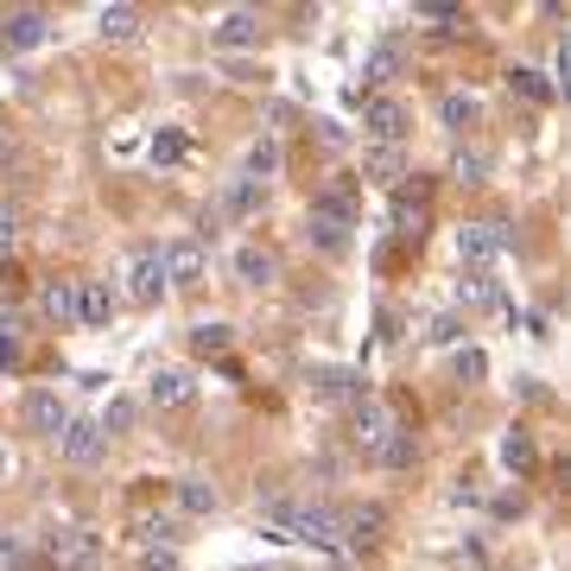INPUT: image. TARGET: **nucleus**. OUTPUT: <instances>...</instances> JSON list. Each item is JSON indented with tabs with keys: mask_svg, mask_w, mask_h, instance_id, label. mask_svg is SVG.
Instances as JSON below:
<instances>
[{
	"mask_svg": "<svg viewBox=\"0 0 571 571\" xmlns=\"http://www.w3.org/2000/svg\"><path fill=\"white\" fill-rule=\"evenodd\" d=\"M51 566L58 571H102V533L96 527H58L45 539Z\"/></svg>",
	"mask_w": 571,
	"mask_h": 571,
	"instance_id": "1",
	"label": "nucleus"
},
{
	"mask_svg": "<svg viewBox=\"0 0 571 571\" xmlns=\"http://www.w3.org/2000/svg\"><path fill=\"white\" fill-rule=\"evenodd\" d=\"M407 121H413V114H407L400 96H369V102H362V140H369V147H400V140H407Z\"/></svg>",
	"mask_w": 571,
	"mask_h": 571,
	"instance_id": "2",
	"label": "nucleus"
},
{
	"mask_svg": "<svg viewBox=\"0 0 571 571\" xmlns=\"http://www.w3.org/2000/svg\"><path fill=\"white\" fill-rule=\"evenodd\" d=\"M501 248H508V228L501 223H463L457 228V261L470 266V273H489L501 261Z\"/></svg>",
	"mask_w": 571,
	"mask_h": 571,
	"instance_id": "3",
	"label": "nucleus"
},
{
	"mask_svg": "<svg viewBox=\"0 0 571 571\" xmlns=\"http://www.w3.org/2000/svg\"><path fill=\"white\" fill-rule=\"evenodd\" d=\"M51 38V13L45 7H13L0 13V51H38Z\"/></svg>",
	"mask_w": 571,
	"mask_h": 571,
	"instance_id": "4",
	"label": "nucleus"
},
{
	"mask_svg": "<svg viewBox=\"0 0 571 571\" xmlns=\"http://www.w3.org/2000/svg\"><path fill=\"white\" fill-rule=\"evenodd\" d=\"M159 261H165V286H203V273H210L203 241H190V235L165 241V248H159Z\"/></svg>",
	"mask_w": 571,
	"mask_h": 571,
	"instance_id": "5",
	"label": "nucleus"
},
{
	"mask_svg": "<svg viewBox=\"0 0 571 571\" xmlns=\"http://www.w3.org/2000/svg\"><path fill=\"white\" fill-rule=\"evenodd\" d=\"M127 299L134 305L165 299V261H159V248H134V255H127Z\"/></svg>",
	"mask_w": 571,
	"mask_h": 571,
	"instance_id": "6",
	"label": "nucleus"
},
{
	"mask_svg": "<svg viewBox=\"0 0 571 571\" xmlns=\"http://www.w3.org/2000/svg\"><path fill=\"white\" fill-rule=\"evenodd\" d=\"M261 13H255V7H228L223 20H216V26H210V45H223V51H255V45H261Z\"/></svg>",
	"mask_w": 571,
	"mask_h": 571,
	"instance_id": "7",
	"label": "nucleus"
},
{
	"mask_svg": "<svg viewBox=\"0 0 571 571\" xmlns=\"http://www.w3.org/2000/svg\"><path fill=\"white\" fill-rule=\"evenodd\" d=\"M102 425L96 419H71L64 432H58V451H64V463H76V470H89V463H102Z\"/></svg>",
	"mask_w": 571,
	"mask_h": 571,
	"instance_id": "8",
	"label": "nucleus"
},
{
	"mask_svg": "<svg viewBox=\"0 0 571 571\" xmlns=\"http://www.w3.org/2000/svg\"><path fill=\"white\" fill-rule=\"evenodd\" d=\"M311 216H331V223L356 228V216H362V197H356V178L343 172V178H331V185L311 197Z\"/></svg>",
	"mask_w": 571,
	"mask_h": 571,
	"instance_id": "9",
	"label": "nucleus"
},
{
	"mask_svg": "<svg viewBox=\"0 0 571 571\" xmlns=\"http://www.w3.org/2000/svg\"><path fill=\"white\" fill-rule=\"evenodd\" d=\"M349 425H356V445L375 457L381 445H387V432H394V413H387L381 400H369V394H362V400L349 407Z\"/></svg>",
	"mask_w": 571,
	"mask_h": 571,
	"instance_id": "10",
	"label": "nucleus"
},
{
	"mask_svg": "<svg viewBox=\"0 0 571 571\" xmlns=\"http://www.w3.org/2000/svg\"><path fill=\"white\" fill-rule=\"evenodd\" d=\"M147 400L159 407V413L190 407V400H197V381H190V369H159V375L147 381Z\"/></svg>",
	"mask_w": 571,
	"mask_h": 571,
	"instance_id": "11",
	"label": "nucleus"
},
{
	"mask_svg": "<svg viewBox=\"0 0 571 571\" xmlns=\"http://www.w3.org/2000/svg\"><path fill=\"white\" fill-rule=\"evenodd\" d=\"M20 413H26V425H33V432H45V438H58V432L71 425V407H64L58 394H45V387H38V394H26V407H20Z\"/></svg>",
	"mask_w": 571,
	"mask_h": 571,
	"instance_id": "12",
	"label": "nucleus"
},
{
	"mask_svg": "<svg viewBox=\"0 0 571 571\" xmlns=\"http://www.w3.org/2000/svg\"><path fill=\"white\" fill-rule=\"evenodd\" d=\"M381 527H387V514L369 501V508H356V514L343 521V546H349V553H375V546H381Z\"/></svg>",
	"mask_w": 571,
	"mask_h": 571,
	"instance_id": "13",
	"label": "nucleus"
},
{
	"mask_svg": "<svg viewBox=\"0 0 571 571\" xmlns=\"http://www.w3.org/2000/svg\"><path fill=\"white\" fill-rule=\"evenodd\" d=\"M38 311H45V324H76V280H45L38 286Z\"/></svg>",
	"mask_w": 571,
	"mask_h": 571,
	"instance_id": "14",
	"label": "nucleus"
},
{
	"mask_svg": "<svg viewBox=\"0 0 571 571\" xmlns=\"http://www.w3.org/2000/svg\"><path fill=\"white\" fill-rule=\"evenodd\" d=\"M394 228H400L407 241H419V235L432 228V197H425V190H400V197H394Z\"/></svg>",
	"mask_w": 571,
	"mask_h": 571,
	"instance_id": "15",
	"label": "nucleus"
},
{
	"mask_svg": "<svg viewBox=\"0 0 571 571\" xmlns=\"http://www.w3.org/2000/svg\"><path fill=\"white\" fill-rule=\"evenodd\" d=\"M293 539H311V546H343V521L331 514V508H318V501H311V508L299 501V533H293Z\"/></svg>",
	"mask_w": 571,
	"mask_h": 571,
	"instance_id": "16",
	"label": "nucleus"
},
{
	"mask_svg": "<svg viewBox=\"0 0 571 571\" xmlns=\"http://www.w3.org/2000/svg\"><path fill=\"white\" fill-rule=\"evenodd\" d=\"M255 521H261L266 539H293V533H299V501H286V495H266L261 508H255Z\"/></svg>",
	"mask_w": 571,
	"mask_h": 571,
	"instance_id": "17",
	"label": "nucleus"
},
{
	"mask_svg": "<svg viewBox=\"0 0 571 571\" xmlns=\"http://www.w3.org/2000/svg\"><path fill=\"white\" fill-rule=\"evenodd\" d=\"M96 33H102V45H134V38L147 33L140 26V7H102L96 13Z\"/></svg>",
	"mask_w": 571,
	"mask_h": 571,
	"instance_id": "18",
	"label": "nucleus"
},
{
	"mask_svg": "<svg viewBox=\"0 0 571 571\" xmlns=\"http://www.w3.org/2000/svg\"><path fill=\"white\" fill-rule=\"evenodd\" d=\"M114 318V293L102 280H76V324H109Z\"/></svg>",
	"mask_w": 571,
	"mask_h": 571,
	"instance_id": "19",
	"label": "nucleus"
},
{
	"mask_svg": "<svg viewBox=\"0 0 571 571\" xmlns=\"http://www.w3.org/2000/svg\"><path fill=\"white\" fill-rule=\"evenodd\" d=\"M273 172H280V140H273V134L248 140V152H241V178L261 185V178H273Z\"/></svg>",
	"mask_w": 571,
	"mask_h": 571,
	"instance_id": "20",
	"label": "nucleus"
},
{
	"mask_svg": "<svg viewBox=\"0 0 571 571\" xmlns=\"http://www.w3.org/2000/svg\"><path fill=\"white\" fill-rule=\"evenodd\" d=\"M96 425H102V438L134 432V425H140V400H134V394H109V407H102V419H96Z\"/></svg>",
	"mask_w": 571,
	"mask_h": 571,
	"instance_id": "21",
	"label": "nucleus"
},
{
	"mask_svg": "<svg viewBox=\"0 0 571 571\" xmlns=\"http://www.w3.org/2000/svg\"><path fill=\"white\" fill-rule=\"evenodd\" d=\"M235 280H241V286H266V280H273V255L255 248V241H248V248H235Z\"/></svg>",
	"mask_w": 571,
	"mask_h": 571,
	"instance_id": "22",
	"label": "nucleus"
},
{
	"mask_svg": "<svg viewBox=\"0 0 571 571\" xmlns=\"http://www.w3.org/2000/svg\"><path fill=\"white\" fill-rule=\"evenodd\" d=\"M362 178L369 185H394L400 178V147H369L362 152Z\"/></svg>",
	"mask_w": 571,
	"mask_h": 571,
	"instance_id": "23",
	"label": "nucleus"
},
{
	"mask_svg": "<svg viewBox=\"0 0 571 571\" xmlns=\"http://www.w3.org/2000/svg\"><path fill=\"white\" fill-rule=\"evenodd\" d=\"M318 394H324V400H349V407H356V400H362V381L349 375V369H318Z\"/></svg>",
	"mask_w": 571,
	"mask_h": 571,
	"instance_id": "24",
	"label": "nucleus"
},
{
	"mask_svg": "<svg viewBox=\"0 0 571 571\" xmlns=\"http://www.w3.org/2000/svg\"><path fill=\"white\" fill-rule=\"evenodd\" d=\"M438 121L463 134V127L476 121V96H463V89H445V96H438Z\"/></svg>",
	"mask_w": 571,
	"mask_h": 571,
	"instance_id": "25",
	"label": "nucleus"
},
{
	"mask_svg": "<svg viewBox=\"0 0 571 571\" xmlns=\"http://www.w3.org/2000/svg\"><path fill=\"white\" fill-rule=\"evenodd\" d=\"M178 508L185 514H216V489L203 476H178Z\"/></svg>",
	"mask_w": 571,
	"mask_h": 571,
	"instance_id": "26",
	"label": "nucleus"
},
{
	"mask_svg": "<svg viewBox=\"0 0 571 571\" xmlns=\"http://www.w3.org/2000/svg\"><path fill=\"white\" fill-rule=\"evenodd\" d=\"M457 305H501V286H495L489 273H463L457 280Z\"/></svg>",
	"mask_w": 571,
	"mask_h": 571,
	"instance_id": "27",
	"label": "nucleus"
},
{
	"mask_svg": "<svg viewBox=\"0 0 571 571\" xmlns=\"http://www.w3.org/2000/svg\"><path fill=\"white\" fill-rule=\"evenodd\" d=\"M381 463H387V470H407V463H413L419 457V445H413V432H400V425H394V432H387V445H381Z\"/></svg>",
	"mask_w": 571,
	"mask_h": 571,
	"instance_id": "28",
	"label": "nucleus"
},
{
	"mask_svg": "<svg viewBox=\"0 0 571 571\" xmlns=\"http://www.w3.org/2000/svg\"><path fill=\"white\" fill-rule=\"evenodd\" d=\"M223 210H228V216H255V210H261V185L235 178V185L223 190Z\"/></svg>",
	"mask_w": 571,
	"mask_h": 571,
	"instance_id": "29",
	"label": "nucleus"
},
{
	"mask_svg": "<svg viewBox=\"0 0 571 571\" xmlns=\"http://www.w3.org/2000/svg\"><path fill=\"white\" fill-rule=\"evenodd\" d=\"M501 463H508L514 476H527L533 470V438L527 432H508V438H501Z\"/></svg>",
	"mask_w": 571,
	"mask_h": 571,
	"instance_id": "30",
	"label": "nucleus"
},
{
	"mask_svg": "<svg viewBox=\"0 0 571 571\" xmlns=\"http://www.w3.org/2000/svg\"><path fill=\"white\" fill-rule=\"evenodd\" d=\"M311 241H318V248H324V255H343V248H349V228L343 223H331V216H311Z\"/></svg>",
	"mask_w": 571,
	"mask_h": 571,
	"instance_id": "31",
	"label": "nucleus"
},
{
	"mask_svg": "<svg viewBox=\"0 0 571 571\" xmlns=\"http://www.w3.org/2000/svg\"><path fill=\"white\" fill-rule=\"evenodd\" d=\"M20 235H26V210L20 203H0V255H13Z\"/></svg>",
	"mask_w": 571,
	"mask_h": 571,
	"instance_id": "32",
	"label": "nucleus"
},
{
	"mask_svg": "<svg viewBox=\"0 0 571 571\" xmlns=\"http://www.w3.org/2000/svg\"><path fill=\"white\" fill-rule=\"evenodd\" d=\"M394 71H400V45H375V51H369V64H362L369 83H387Z\"/></svg>",
	"mask_w": 571,
	"mask_h": 571,
	"instance_id": "33",
	"label": "nucleus"
},
{
	"mask_svg": "<svg viewBox=\"0 0 571 571\" xmlns=\"http://www.w3.org/2000/svg\"><path fill=\"white\" fill-rule=\"evenodd\" d=\"M508 89H521L527 102H546V96H553V83H546L539 71H508Z\"/></svg>",
	"mask_w": 571,
	"mask_h": 571,
	"instance_id": "34",
	"label": "nucleus"
},
{
	"mask_svg": "<svg viewBox=\"0 0 571 571\" xmlns=\"http://www.w3.org/2000/svg\"><path fill=\"white\" fill-rule=\"evenodd\" d=\"M451 172L463 178V185H476V178L489 172V152H476V147H470V152H457V159H451Z\"/></svg>",
	"mask_w": 571,
	"mask_h": 571,
	"instance_id": "35",
	"label": "nucleus"
},
{
	"mask_svg": "<svg viewBox=\"0 0 571 571\" xmlns=\"http://www.w3.org/2000/svg\"><path fill=\"white\" fill-rule=\"evenodd\" d=\"M413 20H425L432 33H457V20H463V13H457V7H413Z\"/></svg>",
	"mask_w": 571,
	"mask_h": 571,
	"instance_id": "36",
	"label": "nucleus"
},
{
	"mask_svg": "<svg viewBox=\"0 0 571 571\" xmlns=\"http://www.w3.org/2000/svg\"><path fill=\"white\" fill-rule=\"evenodd\" d=\"M197 349H203V356H216V349H228V324H197Z\"/></svg>",
	"mask_w": 571,
	"mask_h": 571,
	"instance_id": "37",
	"label": "nucleus"
},
{
	"mask_svg": "<svg viewBox=\"0 0 571 571\" xmlns=\"http://www.w3.org/2000/svg\"><path fill=\"white\" fill-rule=\"evenodd\" d=\"M152 159H159V165H178V159H185V140H178V134H159V140H152Z\"/></svg>",
	"mask_w": 571,
	"mask_h": 571,
	"instance_id": "38",
	"label": "nucleus"
},
{
	"mask_svg": "<svg viewBox=\"0 0 571 571\" xmlns=\"http://www.w3.org/2000/svg\"><path fill=\"white\" fill-rule=\"evenodd\" d=\"M147 533H152V539H165V546H172V539H178V521H172V514H152V521H147Z\"/></svg>",
	"mask_w": 571,
	"mask_h": 571,
	"instance_id": "39",
	"label": "nucleus"
},
{
	"mask_svg": "<svg viewBox=\"0 0 571 571\" xmlns=\"http://www.w3.org/2000/svg\"><path fill=\"white\" fill-rule=\"evenodd\" d=\"M463 337V324H457V318H438V324H432V343H457Z\"/></svg>",
	"mask_w": 571,
	"mask_h": 571,
	"instance_id": "40",
	"label": "nucleus"
},
{
	"mask_svg": "<svg viewBox=\"0 0 571 571\" xmlns=\"http://www.w3.org/2000/svg\"><path fill=\"white\" fill-rule=\"evenodd\" d=\"M147 571H178V553L165 546V553H147Z\"/></svg>",
	"mask_w": 571,
	"mask_h": 571,
	"instance_id": "41",
	"label": "nucleus"
},
{
	"mask_svg": "<svg viewBox=\"0 0 571 571\" xmlns=\"http://www.w3.org/2000/svg\"><path fill=\"white\" fill-rule=\"evenodd\" d=\"M0 483H7V445H0Z\"/></svg>",
	"mask_w": 571,
	"mask_h": 571,
	"instance_id": "42",
	"label": "nucleus"
}]
</instances>
